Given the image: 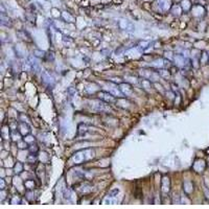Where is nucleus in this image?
Masks as SVG:
<instances>
[{
  "instance_id": "nucleus-1",
  "label": "nucleus",
  "mask_w": 209,
  "mask_h": 209,
  "mask_svg": "<svg viewBox=\"0 0 209 209\" xmlns=\"http://www.w3.org/2000/svg\"><path fill=\"white\" fill-rule=\"evenodd\" d=\"M94 151L92 149H85V150H81L76 152L72 157V162L74 164H81V163L88 161L94 157Z\"/></svg>"
},
{
  "instance_id": "nucleus-2",
  "label": "nucleus",
  "mask_w": 209,
  "mask_h": 209,
  "mask_svg": "<svg viewBox=\"0 0 209 209\" xmlns=\"http://www.w3.org/2000/svg\"><path fill=\"white\" fill-rule=\"evenodd\" d=\"M91 108L93 109L96 112H108V111H111V107L109 106V103L107 101H103L101 99H96V100H92L91 101Z\"/></svg>"
},
{
  "instance_id": "nucleus-3",
  "label": "nucleus",
  "mask_w": 209,
  "mask_h": 209,
  "mask_svg": "<svg viewBox=\"0 0 209 209\" xmlns=\"http://www.w3.org/2000/svg\"><path fill=\"white\" fill-rule=\"evenodd\" d=\"M139 74L143 77V79H146L149 81H151L152 83H157L160 79V74H159L158 71H153L151 69H141L139 71Z\"/></svg>"
},
{
  "instance_id": "nucleus-4",
  "label": "nucleus",
  "mask_w": 209,
  "mask_h": 209,
  "mask_svg": "<svg viewBox=\"0 0 209 209\" xmlns=\"http://www.w3.org/2000/svg\"><path fill=\"white\" fill-rule=\"evenodd\" d=\"M97 98L101 99L103 101H107L109 103H115L116 99H115V96L110 92H107V91H99L97 92Z\"/></svg>"
},
{
  "instance_id": "nucleus-5",
  "label": "nucleus",
  "mask_w": 209,
  "mask_h": 209,
  "mask_svg": "<svg viewBox=\"0 0 209 209\" xmlns=\"http://www.w3.org/2000/svg\"><path fill=\"white\" fill-rule=\"evenodd\" d=\"M174 61H175V64L179 67H185L188 65V59L187 57L183 55H180V53H176L174 55Z\"/></svg>"
},
{
  "instance_id": "nucleus-6",
  "label": "nucleus",
  "mask_w": 209,
  "mask_h": 209,
  "mask_svg": "<svg viewBox=\"0 0 209 209\" xmlns=\"http://www.w3.org/2000/svg\"><path fill=\"white\" fill-rule=\"evenodd\" d=\"M156 5L160 12H167L172 7V1L170 0H157Z\"/></svg>"
},
{
  "instance_id": "nucleus-7",
  "label": "nucleus",
  "mask_w": 209,
  "mask_h": 209,
  "mask_svg": "<svg viewBox=\"0 0 209 209\" xmlns=\"http://www.w3.org/2000/svg\"><path fill=\"white\" fill-rule=\"evenodd\" d=\"M118 26L120 27L121 29H123V31H135V25L133 24L132 22H130V21H128V20H125V19L119 20Z\"/></svg>"
},
{
  "instance_id": "nucleus-8",
  "label": "nucleus",
  "mask_w": 209,
  "mask_h": 209,
  "mask_svg": "<svg viewBox=\"0 0 209 209\" xmlns=\"http://www.w3.org/2000/svg\"><path fill=\"white\" fill-rule=\"evenodd\" d=\"M119 89H120V91L123 93V95L125 96H130V95H132L133 93V88L132 86H131L130 84L128 83H121L118 85Z\"/></svg>"
},
{
  "instance_id": "nucleus-9",
  "label": "nucleus",
  "mask_w": 209,
  "mask_h": 209,
  "mask_svg": "<svg viewBox=\"0 0 209 209\" xmlns=\"http://www.w3.org/2000/svg\"><path fill=\"white\" fill-rule=\"evenodd\" d=\"M109 86H110V93H112L113 95H114L115 97H117V98H120V97L123 96V93L120 91V89L117 88V85H115V84H113L112 82L110 81V83H109Z\"/></svg>"
},
{
  "instance_id": "nucleus-10",
  "label": "nucleus",
  "mask_w": 209,
  "mask_h": 209,
  "mask_svg": "<svg viewBox=\"0 0 209 209\" xmlns=\"http://www.w3.org/2000/svg\"><path fill=\"white\" fill-rule=\"evenodd\" d=\"M28 61L31 62V67H33V70L35 71L36 73H40V72H41V66H40V63L38 62V60L36 59L35 55H29V57H28Z\"/></svg>"
},
{
  "instance_id": "nucleus-11",
  "label": "nucleus",
  "mask_w": 209,
  "mask_h": 209,
  "mask_svg": "<svg viewBox=\"0 0 209 209\" xmlns=\"http://www.w3.org/2000/svg\"><path fill=\"white\" fill-rule=\"evenodd\" d=\"M161 188H162V192L164 194H168L170 190V178L167 176H164L162 179V185H161Z\"/></svg>"
},
{
  "instance_id": "nucleus-12",
  "label": "nucleus",
  "mask_w": 209,
  "mask_h": 209,
  "mask_svg": "<svg viewBox=\"0 0 209 209\" xmlns=\"http://www.w3.org/2000/svg\"><path fill=\"white\" fill-rule=\"evenodd\" d=\"M42 79H43V82H44L46 85H48V86H52L53 84H55V79H53V77L51 76L47 71L42 72Z\"/></svg>"
},
{
  "instance_id": "nucleus-13",
  "label": "nucleus",
  "mask_w": 209,
  "mask_h": 209,
  "mask_svg": "<svg viewBox=\"0 0 209 209\" xmlns=\"http://www.w3.org/2000/svg\"><path fill=\"white\" fill-rule=\"evenodd\" d=\"M19 131L22 134V136H26L31 133V128L26 122H20L19 123Z\"/></svg>"
},
{
  "instance_id": "nucleus-14",
  "label": "nucleus",
  "mask_w": 209,
  "mask_h": 209,
  "mask_svg": "<svg viewBox=\"0 0 209 209\" xmlns=\"http://www.w3.org/2000/svg\"><path fill=\"white\" fill-rule=\"evenodd\" d=\"M89 132V129L86 125H84V123H81L79 125V128H77V133H79V136H85L87 133Z\"/></svg>"
},
{
  "instance_id": "nucleus-15",
  "label": "nucleus",
  "mask_w": 209,
  "mask_h": 209,
  "mask_svg": "<svg viewBox=\"0 0 209 209\" xmlns=\"http://www.w3.org/2000/svg\"><path fill=\"white\" fill-rule=\"evenodd\" d=\"M149 46H151L150 41H141L138 44V46H137V49H138L139 51H146Z\"/></svg>"
},
{
  "instance_id": "nucleus-16",
  "label": "nucleus",
  "mask_w": 209,
  "mask_h": 209,
  "mask_svg": "<svg viewBox=\"0 0 209 209\" xmlns=\"http://www.w3.org/2000/svg\"><path fill=\"white\" fill-rule=\"evenodd\" d=\"M152 66L155 67V68L159 69V68H164V59H158L155 60L152 63Z\"/></svg>"
},
{
  "instance_id": "nucleus-17",
  "label": "nucleus",
  "mask_w": 209,
  "mask_h": 209,
  "mask_svg": "<svg viewBox=\"0 0 209 209\" xmlns=\"http://www.w3.org/2000/svg\"><path fill=\"white\" fill-rule=\"evenodd\" d=\"M181 7L184 12L189 11L192 9V3H190L189 0H182L181 1Z\"/></svg>"
},
{
  "instance_id": "nucleus-18",
  "label": "nucleus",
  "mask_w": 209,
  "mask_h": 209,
  "mask_svg": "<svg viewBox=\"0 0 209 209\" xmlns=\"http://www.w3.org/2000/svg\"><path fill=\"white\" fill-rule=\"evenodd\" d=\"M158 72L160 74L161 77H164V79H170V72L167 69H163V68H159Z\"/></svg>"
},
{
  "instance_id": "nucleus-19",
  "label": "nucleus",
  "mask_w": 209,
  "mask_h": 209,
  "mask_svg": "<svg viewBox=\"0 0 209 209\" xmlns=\"http://www.w3.org/2000/svg\"><path fill=\"white\" fill-rule=\"evenodd\" d=\"M183 187H184V192L186 194H190L192 192V184L189 181H185L184 184H183Z\"/></svg>"
},
{
  "instance_id": "nucleus-20",
  "label": "nucleus",
  "mask_w": 209,
  "mask_h": 209,
  "mask_svg": "<svg viewBox=\"0 0 209 209\" xmlns=\"http://www.w3.org/2000/svg\"><path fill=\"white\" fill-rule=\"evenodd\" d=\"M11 23H12L11 19L9 17H7L4 13H2V15H1V24L5 25V26H9V25H11Z\"/></svg>"
},
{
  "instance_id": "nucleus-21",
  "label": "nucleus",
  "mask_w": 209,
  "mask_h": 209,
  "mask_svg": "<svg viewBox=\"0 0 209 209\" xmlns=\"http://www.w3.org/2000/svg\"><path fill=\"white\" fill-rule=\"evenodd\" d=\"M21 136H22V134L20 133L19 130H13V132H12V138L14 139L15 141H19L20 138H21Z\"/></svg>"
},
{
  "instance_id": "nucleus-22",
  "label": "nucleus",
  "mask_w": 209,
  "mask_h": 209,
  "mask_svg": "<svg viewBox=\"0 0 209 209\" xmlns=\"http://www.w3.org/2000/svg\"><path fill=\"white\" fill-rule=\"evenodd\" d=\"M151 83H152V82L149 81V79H141V85H142V88H144L145 90H150L151 89Z\"/></svg>"
},
{
  "instance_id": "nucleus-23",
  "label": "nucleus",
  "mask_w": 209,
  "mask_h": 209,
  "mask_svg": "<svg viewBox=\"0 0 209 209\" xmlns=\"http://www.w3.org/2000/svg\"><path fill=\"white\" fill-rule=\"evenodd\" d=\"M24 186L26 189L33 190L35 188V182H33V180H26L24 182Z\"/></svg>"
},
{
  "instance_id": "nucleus-24",
  "label": "nucleus",
  "mask_w": 209,
  "mask_h": 209,
  "mask_svg": "<svg viewBox=\"0 0 209 209\" xmlns=\"http://www.w3.org/2000/svg\"><path fill=\"white\" fill-rule=\"evenodd\" d=\"M9 136H11V132H9V125H7V127H3V129H2V137L4 139H9Z\"/></svg>"
},
{
  "instance_id": "nucleus-25",
  "label": "nucleus",
  "mask_w": 209,
  "mask_h": 209,
  "mask_svg": "<svg viewBox=\"0 0 209 209\" xmlns=\"http://www.w3.org/2000/svg\"><path fill=\"white\" fill-rule=\"evenodd\" d=\"M173 15L176 16V17H179V16L181 15V12H182V7H180V5H175L174 7H173Z\"/></svg>"
},
{
  "instance_id": "nucleus-26",
  "label": "nucleus",
  "mask_w": 209,
  "mask_h": 209,
  "mask_svg": "<svg viewBox=\"0 0 209 209\" xmlns=\"http://www.w3.org/2000/svg\"><path fill=\"white\" fill-rule=\"evenodd\" d=\"M62 16H63L64 20H66V21H68V22H73V21H74V18H73L68 12H63Z\"/></svg>"
},
{
  "instance_id": "nucleus-27",
  "label": "nucleus",
  "mask_w": 209,
  "mask_h": 209,
  "mask_svg": "<svg viewBox=\"0 0 209 209\" xmlns=\"http://www.w3.org/2000/svg\"><path fill=\"white\" fill-rule=\"evenodd\" d=\"M14 170H15L16 174H21L23 170V165L21 162H17L15 164V167H14Z\"/></svg>"
},
{
  "instance_id": "nucleus-28",
  "label": "nucleus",
  "mask_w": 209,
  "mask_h": 209,
  "mask_svg": "<svg viewBox=\"0 0 209 209\" xmlns=\"http://www.w3.org/2000/svg\"><path fill=\"white\" fill-rule=\"evenodd\" d=\"M23 140H25L27 143H33L35 142V137L31 136V135H26V136H24V139Z\"/></svg>"
},
{
  "instance_id": "nucleus-29",
  "label": "nucleus",
  "mask_w": 209,
  "mask_h": 209,
  "mask_svg": "<svg viewBox=\"0 0 209 209\" xmlns=\"http://www.w3.org/2000/svg\"><path fill=\"white\" fill-rule=\"evenodd\" d=\"M27 144L28 143L26 142L25 140H23V141H18V148L19 149H21V150H23V149H26L27 148Z\"/></svg>"
},
{
  "instance_id": "nucleus-30",
  "label": "nucleus",
  "mask_w": 209,
  "mask_h": 209,
  "mask_svg": "<svg viewBox=\"0 0 209 209\" xmlns=\"http://www.w3.org/2000/svg\"><path fill=\"white\" fill-rule=\"evenodd\" d=\"M36 159H37V155L36 154H31L27 157V161H29V162H33V161H36Z\"/></svg>"
},
{
  "instance_id": "nucleus-31",
  "label": "nucleus",
  "mask_w": 209,
  "mask_h": 209,
  "mask_svg": "<svg viewBox=\"0 0 209 209\" xmlns=\"http://www.w3.org/2000/svg\"><path fill=\"white\" fill-rule=\"evenodd\" d=\"M21 200H20L19 197H14L13 200H12V205H16V204H20Z\"/></svg>"
},
{
  "instance_id": "nucleus-32",
  "label": "nucleus",
  "mask_w": 209,
  "mask_h": 209,
  "mask_svg": "<svg viewBox=\"0 0 209 209\" xmlns=\"http://www.w3.org/2000/svg\"><path fill=\"white\" fill-rule=\"evenodd\" d=\"M33 55H35V57L43 58L45 55H44V51H38V50H36L35 52H33Z\"/></svg>"
},
{
  "instance_id": "nucleus-33",
  "label": "nucleus",
  "mask_w": 209,
  "mask_h": 209,
  "mask_svg": "<svg viewBox=\"0 0 209 209\" xmlns=\"http://www.w3.org/2000/svg\"><path fill=\"white\" fill-rule=\"evenodd\" d=\"M207 58H208V55H207L206 52H203V55H202V59H201V62H202V63H206Z\"/></svg>"
},
{
  "instance_id": "nucleus-34",
  "label": "nucleus",
  "mask_w": 209,
  "mask_h": 209,
  "mask_svg": "<svg viewBox=\"0 0 209 209\" xmlns=\"http://www.w3.org/2000/svg\"><path fill=\"white\" fill-rule=\"evenodd\" d=\"M118 192H119V189H118V188H115V189H113L112 192H110V196H112V197H116L117 194H118Z\"/></svg>"
},
{
  "instance_id": "nucleus-35",
  "label": "nucleus",
  "mask_w": 209,
  "mask_h": 209,
  "mask_svg": "<svg viewBox=\"0 0 209 209\" xmlns=\"http://www.w3.org/2000/svg\"><path fill=\"white\" fill-rule=\"evenodd\" d=\"M66 38H67V37H64V39H63V42H64L65 44H66L67 42H68L69 44H72V43H73L72 39H69V38H68V39H66Z\"/></svg>"
},
{
  "instance_id": "nucleus-36",
  "label": "nucleus",
  "mask_w": 209,
  "mask_h": 209,
  "mask_svg": "<svg viewBox=\"0 0 209 209\" xmlns=\"http://www.w3.org/2000/svg\"><path fill=\"white\" fill-rule=\"evenodd\" d=\"M168 57V59L170 60H174V55H172V52L170 51H168V52H165V58Z\"/></svg>"
},
{
  "instance_id": "nucleus-37",
  "label": "nucleus",
  "mask_w": 209,
  "mask_h": 209,
  "mask_svg": "<svg viewBox=\"0 0 209 209\" xmlns=\"http://www.w3.org/2000/svg\"><path fill=\"white\" fill-rule=\"evenodd\" d=\"M0 189H4V180L3 179H0Z\"/></svg>"
},
{
  "instance_id": "nucleus-38",
  "label": "nucleus",
  "mask_w": 209,
  "mask_h": 209,
  "mask_svg": "<svg viewBox=\"0 0 209 209\" xmlns=\"http://www.w3.org/2000/svg\"><path fill=\"white\" fill-rule=\"evenodd\" d=\"M154 84L157 86V89H158V90H160L161 92H163V91H164V90H163V87L161 86V85H158V82H157V83H154Z\"/></svg>"
},
{
  "instance_id": "nucleus-39",
  "label": "nucleus",
  "mask_w": 209,
  "mask_h": 209,
  "mask_svg": "<svg viewBox=\"0 0 209 209\" xmlns=\"http://www.w3.org/2000/svg\"><path fill=\"white\" fill-rule=\"evenodd\" d=\"M204 192H205V196H206V198L209 200V190H208V188H207V187H205V188H204Z\"/></svg>"
},
{
  "instance_id": "nucleus-40",
  "label": "nucleus",
  "mask_w": 209,
  "mask_h": 209,
  "mask_svg": "<svg viewBox=\"0 0 209 209\" xmlns=\"http://www.w3.org/2000/svg\"><path fill=\"white\" fill-rule=\"evenodd\" d=\"M33 151H35V152H38V146L36 144L33 145V146L31 148V152H33Z\"/></svg>"
},
{
  "instance_id": "nucleus-41",
  "label": "nucleus",
  "mask_w": 209,
  "mask_h": 209,
  "mask_svg": "<svg viewBox=\"0 0 209 209\" xmlns=\"http://www.w3.org/2000/svg\"><path fill=\"white\" fill-rule=\"evenodd\" d=\"M5 199V192H4V189L1 190V200H4Z\"/></svg>"
},
{
  "instance_id": "nucleus-42",
  "label": "nucleus",
  "mask_w": 209,
  "mask_h": 209,
  "mask_svg": "<svg viewBox=\"0 0 209 209\" xmlns=\"http://www.w3.org/2000/svg\"><path fill=\"white\" fill-rule=\"evenodd\" d=\"M208 60H209V53H208Z\"/></svg>"
},
{
  "instance_id": "nucleus-43",
  "label": "nucleus",
  "mask_w": 209,
  "mask_h": 209,
  "mask_svg": "<svg viewBox=\"0 0 209 209\" xmlns=\"http://www.w3.org/2000/svg\"><path fill=\"white\" fill-rule=\"evenodd\" d=\"M208 161H209V159H208Z\"/></svg>"
}]
</instances>
